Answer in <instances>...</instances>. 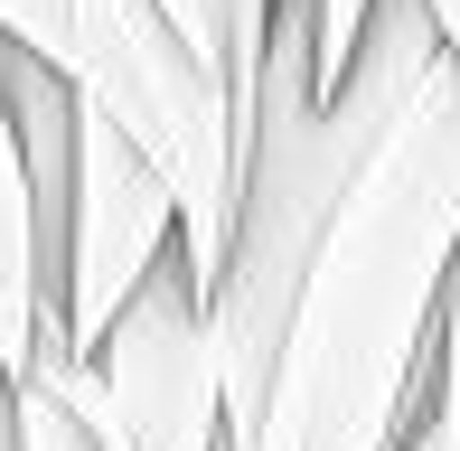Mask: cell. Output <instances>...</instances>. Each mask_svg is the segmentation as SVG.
<instances>
[{
  "mask_svg": "<svg viewBox=\"0 0 460 451\" xmlns=\"http://www.w3.org/2000/svg\"><path fill=\"white\" fill-rule=\"evenodd\" d=\"M0 451H19V395H10V376H0Z\"/></svg>",
  "mask_w": 460,
  "mask_h": 451,
  "instance_id": "cell-10",
  "label": "cell"
},
{
  "mask_svg": "<svg viewBox=\"0 0 460 451\" xmlns=\"http://www.w3.org/2000/svg\"><path fill=\"white\" fill-rule=\"evenodd\" d=\"M0 48L66 75L85 104L170 179L188 273H217L226 208H235V104L226 75L160 0H0Z\"/></svg>",
  "mask_w": 460,
  "mask_h": 451,
  "instance_id": "cell-2",
  "label": "cell"
},
{
  "mask_svg": "<svg viewBox=\"0 0 460 451\" xmlns=\"http://www.w3.org/2000/svg\"><path fill=\"white\" fill-rule=\"evenodd\" d=\"M460 244V66L442 38L404 57L367 151L348 160L291 282L254 404L226 451H404Z\"/></svg>",
  "mask_w": 460,
  "mask_h": 451,
  "instance_id": "cell-1",
  "label": "cell"
},
{
  "mask_svg": "<svg viewBox=\"0 0 460 451\" xmlns=\"http://www.w3.org/2000/svg\"><path fill=\"white\" fill-rule=\"evenodd\" d=\"M170 244H179L170 179L75 94V122H66V208H57V339L38 348V358H85V348L103 339V320L141 292V273H151Z\"/></svg>",
  "mask_w": 460,
  "mask_h": 451,
  "instance_id": "cell-4",
  "label": "cell"
},
{
  "mask_svg": "<svg viewBox=\"0 0 460 451\" xmlns=\"http://www.w3.org/2000/svg\"><path fill=\"white\" fill-rule=\"evenodd\" d=\"M57 339V263H48V217H38V170L19 113L0 94V376H29V358Z\"/></svg>",
  "mask_w": 460,
  "mask_h": 451,
  "instance_id": "cell-5",
  "label": "cell"
},
{
  "mask_svg": "<svg viewBox=\"0 0 460 451\" xmlns=\"http://www.w3.org/2000/svg\"><path fill=\"white\" fill-rule=\"evenodd\" d=\"M413 451H460V244H451V273H442V320H432V367H423Z\"/></svg>",
  "mask_w": 460,
  "mask_h": 451,
  "instance_id": "cell-6",
  "label": "cell"
},
{
  "mask_svg": "<svg viewBox=\"0 0 460 451\" xmlns=\"http://www.w3.org/2000/svg\"><path fill=\"white\" fill-rule=\"evenodd\" d=\"M423 19H432V38H442V57L460 66V0H423Z\"/></svg>",
  "mask_w": 460,
  "mask_h": 451,
  "instance_id": "cell-8",
  "label": "cell"
},
{
  "mask_svg": "<svg viewBox=\"0 0 460 451\" xmlns=\"http://www.w3.org/2000/svg\"><path fill=\"white\" fill-rule=\"evenodd\" d=\"M29 376L75 404L85 451H226V385H217V348H207V301L179 244L141 273V292L103 320V339L85 358H29Z\"/></svg>",
  "mask_w": 460,
  "mask_h": 451,
  "instance_id": "cell-3",
  "label": "cell"
},
{
  "mask_svg": "<svg viewBox=\"0 0 460 451\" xmlns=\"http://www.w3.org/2000/svg\"><path fill=\"white\" fill-rule=\"evenodd\" d=\"M404 451H413V442H404Z\"/></svg>",
  "mask_w": 460,
  "mask_h": 451,
  "instance_id": "cell-11",
  "label": "cell"
},
{
  "mask_svg": "<svg viewBox=\"0 0 460 451\" xmlns=\"http://www.w3.org/2000/svg\"><path fill=\"white\" fill-rule=\"evenodd\" d=\"M376 0H310V66H320V94L348 75V57H358V29H367Z\"/></svg>",
  "mask_w": 460,
  "mask_h": 451,
  "instance_id": "cell-7",
  "label": "cell"
},
{
  "mask_svg": "<svg viewBox=\"0 0 460 451\" xmlns=\"http://www.w3.org/2000/svg\"><path fill=\"white\" fill-rule=\"evenodd\" d=\"M160 10H170V19H179V29H188V38H198V48H207V57H217V29H207V0H160Z\"/></svg>",
  "mask_w": 460,
  "mask_h": 451,
  "instance_id": "cell-9",
  "label": "cell"
}]
</instances>
